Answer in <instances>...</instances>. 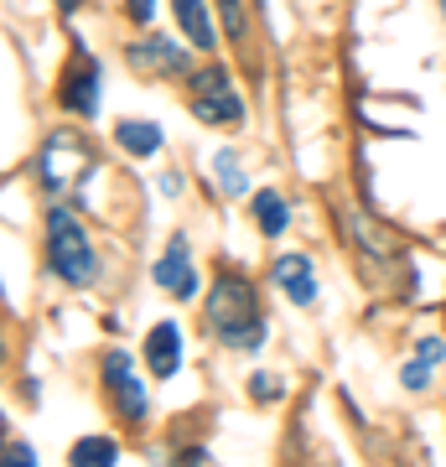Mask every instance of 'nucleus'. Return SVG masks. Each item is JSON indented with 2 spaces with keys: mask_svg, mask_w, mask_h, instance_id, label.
I'll use <instances>...</instances> for the list:
<instances>
[{
  "mask_svg": "<svg viewBox=\"0 0 446 467\" xmlns=\"http://www.w3.org/2000/svg\"><path fill=\"white\" fill-rule=\"evenodd\" d=\"M130 63L135 67H150V73H182L187 57L171 42H161V36H150V42H140V47H130Z\"/></svg>",
  "mask_w": 446,
  "mask_h": 467,
  "instance_id": "9b49d317",
  "label": "nucleus"
},
{
  "mask_svg": "<svg viewBox=\"0 0 446 467\" xmlns=\"http://www.w3.org/2000/svg\"><path fill=\"white\" fill-rule=\"evenodd\" d=\"M218 11H223V21H229L233 36L244 32V5H239V0H218Z\"/></svg>",
  "mask_w": 446,
  "mask_h": 467,
  "instance_id": "a211bd4d",
  "label": "nucleus"
},
{
  "mask_svg": "<svg viewBox=\"0 0 446 467\" xmlns=\"http://www.w3.org/2000/svg\"><path fill=\"white\" fill-rule=\"evenodd\" d=\"M99 63H94V52L78 47L73 52V63L63 67V84H57V94H63V104L73 109V115H94V104H99Z\"/></svg>",
  "mask_w": 446,
  "mask_h": 467,
  "instance_id": "423d86ee",
  "label": "nucleus"
},
{
  "mask_svg": "<svg viewBox=\"0 0 446 467\" xmlns=\"http://www.w3.org/2000/svg\"><path fill=\"white\" fill-rule=\"evenodd\" d=\"M254 218H260V229L275 239V234H285V198L281 192H260L254 198Z\"/></svg>",
  "mask_w": 446,
  "mask_h": 467,
  "instance_id": "4468645a",
  "label": "nucleus"
},
{
  "mask_svg": "<svg viewBox=\"0 0 446 467\" xmlns=\"http://www.w3.org/2000/svg\"><path fill=\"white\" fill-rule=\"evenodd\" d=\"M115 140L130 150V156H156V150H161V125H150V119H119Z\"/></svg>",
  "mask_w": 446,
  "mask_h": 467,
  "instance_id": "f8f14e48",
  "label": "nucleus"
},
{
  "mask_svg": "<svg viewBox=\"0 0 446 467\" xmlns=\"http://www.w3.org/2000/svg\"><path fill=\"white\" fill-rule=\"evenodd\" d=\"M270 281L281 285L296 306H312L316 301V275H312V260H306V254H281L275 270H270Z\"/></svg>",
  "mask_w": 446,
  "mask_h": 467,
  "instance_id": "6e6552de",
  "label": "nucleus"
},
{
  "mask_svg": "<svg viewBox=\"0 0 446 467\" xmlns=\"http://www.w3.org/2000/svg\"><path fill=\"white\" fill-rule=\"evenodd\" d=\"M156 285L161 291H171V296H192L198 291V275H192V244H187V234H171V244H166V254L156 260Z\"/></svg>",
  "mask_w": 446,
  "mask_h": 467,
  "instance_id": "0eeeda50",
  "label": "nucleus"
},
{
  "mask_svg": "<svg viewBox=\"0 0 446 467\" xmlns=\"http://www.w3.org/2000/svg\"><path fill=\"white\" fill-rule=\"evenodd\" d=\"M57 5H63V11H73V5H78V0H57Z\"/></svg>",
  "mask_w": 446,
  "mask_h": 467,
  "instance_id": "aec40b11",
  "label": "nucleus"
},
{
  "mask_svg": "<svg viewBox=\"0 0 446 467\" xmlns=\"http://www.w3.org/2000/svg\"><path fill=\"white\" fill-rule=\"evenodd\" d=\"M125 11H130L135 21H150L156 16V0H125Z\"/></svg>",
  "mask_w": 446,
  "mask_h": 467,
  "instance_id": "6ab92c4d",
  "label": "nucleus"
},
{
  "mask_svg": "<svg viewBox=\"0 0 446 467\" xmlns=\"http://www.w3.org/2000/svg\"><path fill=\"white\" fill-rule=\"evenodd\" d=\"M47 260H52V275L67 285L94 281V244H88V234H83V223L73 218L67 202H57L47 213Z\"/></svg>",
  "mask_w": 446,
  "mask_h": 467,
  "instance_id": "f03ea898",
  "label": "nucleus"
},
{
  "mask_svg": "<svg viewBox=\"0 0 446 467\" xmlns=\"http://www.w3.org/2000/svg\"><path fill=\"white\" fill-rule=\"evenodd\" d=\"M171 11H177V26L187 32V42L198 52L218 47V32H213V21H208V5L202 0H171Z\"/></svg>",
  "mask_w": 446,
  "mask_h": 467,
  "instance_id": "9d476101",
  "label": "nucleus"
},
{
  "mask_svg": "<svg viewBox=\"0 0 446 467\" xmlns=\"http://www.w3.org/2000/svg\"><path fill=\"white\" fill-rule=\"evenodd\" d=\"M36 167H42V187H47L52 198H67L83 182V171H88V150H83L78 135H52L47 146H42Z\"/></svg>",
  "mask_w": 446,
  "mask_h": 467,
  "instance_id": "39448f33",
  "label": "nucleus"
},
{
  "mask_svg": "<svg viewBox=\"0 0 446 467\" xmlns=\"http://www.w3.org/2000/svg\"><path fill=\"white\" fill-rule=\"evenodd\" d=\"M208 327L223 348L233 353H254L264 343V317H260V296L239 270H218L213 291H208Z\"/></svg>",
  "mask_w": 446,
  "mask_h": 467,
  "instance_id": "f257e3e1",
  "label": "nucleus"
},
{
  "mask_svg": "<svg viewBox=\"0 0 446 467\" xmlns=\"http://www.w3.org/2000/svg\"><path fill=\"white\" fill-rule=\"evenodd\" d=\"M441 353H446L441 337H420V353H415L410 364H405V374H399V379H405V389H426V384H430V368L441 364Z\"/></svg>",
  "mask_w": 446,
  "mask_h": 467,
  "instance_id": "ddd939ff",
  "label": "nucleus"
},
{
  "mask_svg": "<svg viewBox=\"0 0 446 467\" xmlns=\"http://www.w3.org/2000/svg\"><path fill=\"white\" fill-rule=\"evenodd\" d=\"M285 384L275 379V374H254V400H281Z\"/></svg>",
  "mask_w": 446,
  "mask_h": 467,
  "instance_id": "f3484780",
  "label": "nucleus"
},
{
  "mask_svg": "<svg viewBox=\"0 0 446 467\" xmlns=\"http://www.w3.org/2000/svg\"><path fill=\"white\" fill-rule=\"evenodd\" d=\"M115 441L109 436H83L78 447H73V462H115Z\"/></svg>",
  "mask_w": 446,
  "mask_h": 467,
  "instance_id": "dca6fc26",
  "label": "nucleus"
},
{
  "mask_svg": "<svg viewBox=\"0 0 446 467\" xmlns=\"http://www.w3.org/2000/svg\"><path fill=\"white\" fill-rule=\"evenodd\" d=\"M104 389H109V400H115L119 420L125 426H146L150 416V395H146V379L135 374V358L130 353H104Z\"/></svg>",
  "mask_w": 446,
  "mask_h": 467,
  "instance_id": "20e7f679",
  "label": "nucleus"
},
{
  "mask_svg": "<svg viewBox=\"0 0 446 467\" xmlns=\"http://www.w3.org/2000/svg\"><path fill=\"white\" fill-rule=\"evenodd\" d=\"M441 5H446V0H441Z\"/></svg>",
  "mask_w": 446,
  "mask_h": 467,
  "instance_id": "412c9836",
  "label": "nucleus"
},
{
  "mask_svg": "<svg viewBox=\"0 0 446 467\" xmlns=\"http://www.w3.org/2000/svg\"><path fill=\"white\" fill-rule=\"evenodd\" d=\"M187 104H192V115L208 119V125H239L244 119V99H239V88L223 67H198V73H187Z\"/></svg>",
  "mask_w": 446,
  "mask_h": 467,
  "instance_id": "7ed1b4c3",
  "label": "nucleus"
},
{
  "mask_svg": "<svg viewBox=\"0 0 446 467\" xmlns=\"http://www.w3.org/2000/svg\"><path fill=\"white\" fill-rule=\"evenodd\" d=\"M213 171H218V187H223L229 198H244V192H249L244 171H239V161H233L229 150H218V156H213Z\"/></svg>",
  "mask_w": 446,
  "mask_h": 467,
  "instance_id": "2eb2a0df",
  "label": "nucleus"
},
{
  "mask_svg": "<svg viewBox=\"0 0 446 467\" xmlns=\"http://www.w3.org/2000/svg\"><path fill=\"white\" fill-rule=\"evenodd\" d=\"M146 364L156 379H171L177 374V364H182V333L171 327V322H156L146 337Z\"/></svg>",
  "mask_w": 446,
  "mask_h": 467,
  "instance_id": "1a4fd4ad",
  "label": "nucleus"
}]
</instances>
